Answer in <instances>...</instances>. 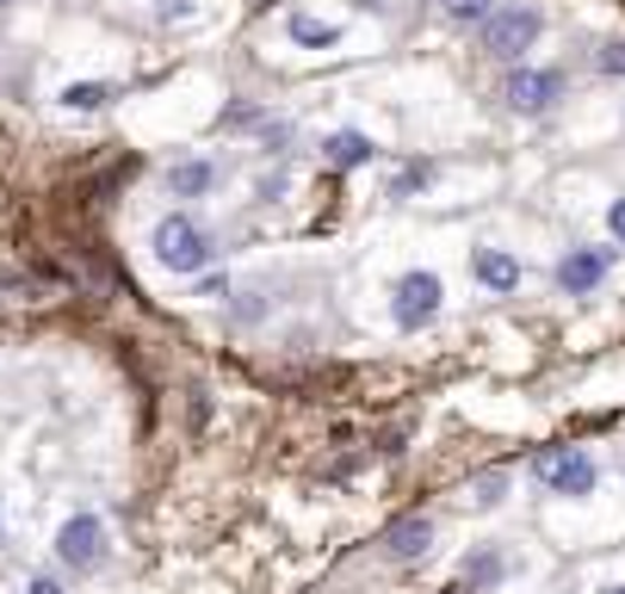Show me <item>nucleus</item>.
<instances>
[{
	"label": "nucleus",
	"instance_id": "nucleus-3",
	"mask_svg": "<svg viewBox=\"0 0 625 594\" xmlns=\"http://www.w3.org/2000/svg\"><path fill=\"white\" fill-rule=\"evenodd\" d=\"M56 563L75 570V576L99 570V563H106V520L99 515H68L63 532H56Z\"/></svg>",
	"mask_w": 625,
	"mask_h": 594
},
{
	"label": "nucleus",
	"instance_id": "nucleus-8",
	"mask_svg": "<svg viewBox=\"0 0 625 594\" xmlns=\"http://www.w3.org/2000/svg\"><path fill=\"white\" fill-rule=\"evenodd\" d=\"M607 266H613V248H570V254L558 261V285H563L570 297H589L594 285L607 279Z\"/></svg>",
	"mask_w": 625,
	"mask_h": 594
},
{
	"label": "nucleus",
	"instance_id": "nucleus-24",
	"mask_svg": "<svg viewBox=\"0 0 625 594\" xmlns=\"http://www.w3.org/2000/svg\"><path fill=\"white\" fill-rule=\"evenodd\" d=\"M0 7H7V0H0Z\"/></svg>",
	"mask_w": 625,
	"mask_h": 594
},
{
	"label": "nucleus",
	"instance_id": "nucleus-5",
	"mask_svg": "<svg viewBox=\"0 0 625 594\" xmlns=\"http://www.w3.org/2000/svg\"><path fill=\"white\" fill-rule=\"evenodd\" d=\"M439 297H446V285H439V273H403L396 279V297H391V316H396V329H427L439 316Z\"/></svg>",
	"mask_w": 625,
	"mask_h": 594
},
{
	"label": "nucleus",
	"instance_id": "nucleus-18",
	"mask_svg": "<svg viewBox=\"0 0 625 594\" xmlns=\"http://www.w3.org/2000/svg\"><path fill=\"white\" fill-rule=\"evenodd\" d=\"M415 187H427V161H422V168H409L403 180H396V199H403V192H415Z\"/></svg>",
	"mask_w": 625,
	"mask_h": 594
},
{
	"label": "nucleus",
	"instance_id": "nucleus-16",
	"mask_svg": "<svg viewBox=\"0 0 625 594\" xmlns=\"http://www.w3.org/2000/svg\"><path fill=\"white\" fill-rule=\"evenodd\" d=\"M446 7V19H489L496 13V0H439Z\"/></svg>",
	"mask_w": 625,
	"mask_h": 594
},
{
	"label": "nucleus",
	"instance_id": "nucleus-6",
	"mask_svg": "<svg viewBox=\"0 0 625 594\" xmlns=\"http://www.w3.org/2000/svg\"><path fill=\"white\" fill-rule=\"evenodd\" d=\"M501 99H508L515 112H545V106L563 99V75L558 68H515L508 87H501Z\"/></svg>",
	"mask_w": 625,
	"mask_h": 594
},
{
	"label": "nucleus",
	"instance_id": "nucleus-2",
	"mask_svg": "<svg viewBox=\"0 0 625 594\" xmlns=\"http://www.w3.org/2000/svg\"><path fill=\"white\" fill-rule=\"evenodd\" d=\"M539 32H545L539 7H496V13L484 19V50L501 56V63H515V56H527V50L539 44Z\"/></svg>",
	"mask_w": 625,
	"mask_h": 594
},
{
	"label": "nucleus",
	"instance_id": "nucleus-14",
	"mask_svg": "<svg viewBox=\"0 0 625 594\" xmlns=\"http://www.w3.org/2000/svg\"><path fill=\"white\" fill-rule=\"evenodd\" d=\"M112 99V87H99V81H68L63 87V106L68 112H99Z\"/></svg>",
	"mask_w": 625,
	"mask_h": 594
},
{
	"label": "nucleus",
	"instance_id": "nucleus-19",
	"mask_svg": "<svg viewBox=\"0 0 625 594\" xmlns=\"http://www.w3.org/2000/svg\"><path fill=\"white\" fill-rule=\"evenodd\" d=\"M607 230H613V242H625V199H613V211H607Z\"/></svg>",
	"mask_w": 625,
	"mask_h": 594
},
{
	"label": "nucleus",
	"instance_id": "nucleus-10",
	"mask_svg": "<svg viewBox=\"0 0 625 594\" xmlns=\"http://www.w3.org/2000/svg\"><path fill=\"white\" fill-rule=\"evenodd\" d=\"M211 187H218V168H211V161H199V156H192V161H173V168H168V192H173V199H204Z\"/></svg>",
	"mask_w": 625,
	"mask_h": 594
},
{
	"label": "nucleus",
	"instance_id": "nucleus-21",
	"mask_svg": "<svg viewBox=\"0 0 625 594\" xmlns=\"http://www.w3.org/2000/svg\"><path fill=\"white\" fill-rule=\"evenodd\" d=\"M25 594H63V582H56V576H32V582H25Z\"/></svg>",
	"mask_w": 625,
	"mask_h": 594
},
{
	"label": "nucleus",
	"instance_id": "nucleus-7",
	"mask_svg": "<svg viewBox=\"0 0 625 594\" xmlns=\"http://www.w3.org/2000/svg\"><path fill=\"white\" fill-rule=\"evenodd\" d=\"M427 545H434V520H427V515L391 520V527H384V539H378V551H384L391 563H422Z\"/></svg>",
	"mask_w": 625,
	"mask_h": 594
},
{
	"label": "nucleus",
	"instance_id": "nucleus-20",
	"mask_svg": "<svg viewBox=\"0 0 625 594\" xmlns=\"http://www.w3.org/2000/svg\"><path fill=\"white\" fill-rule=\"evenodd\" d=\"M199 297H230V279H223V273H211V279L199 285Z\"/></svg>",
	"mask_w": 625,
	"mask_h": 594
},
{
	"label": "nucleus",
	"instance_id": "nucleus-13",
	"mask_svg": "<svg viewBox=\"0 0 625 594\" xmlns=\"http://www.w3.org/2000/svg\"><path fill=\"white\" fill-rule=\"evenodd\" d=\"M292 38L304 50H335L341 44V25H329V19H310V13H292Z\"/></svg>",
	"mask_w": 625,
	"mask_h": 594
},
{
	"label": "nucleus",
	"instance_id": "nucleus-15",
	"mask_svg": "<svg viewBox=\"0 0 625 594\" xmlns=\"http://www.w3.org/2000/svg\"><path fill=\"white\" fill-rule=\"evenodd\" d=\"M501 496H508V477H501V470H484V477H477V508H496Z\"/></svg>",
	"mask_w": 625,
	"mask_h": 594
},
{
	"label": "nucleus",
	"instance_id": "nucleus-12",
	"mask_svg": "<svg viewBox=\"0 0 625 594\" xmlns=\"http://www.w3.org/2000/svg\"><path fill=\"white\" fill-rule=\"evenodd\" d=\"M322 156H329L335 168H360V161H372V137H360V130H335V137L322 142Z\"/></svg>",
	"mask_w": 625,
	"mask_h": 594
},
{
	"label": "nucleus",
	"instance_id": "nucleus-1",
	"mask_svg": "<svg viewBox=\"0 0 625 594\" xmlns=\"http://www.w3.org/2000/svg\"><path fill=\"white\" fill-rule=\"evenodd\" d=\"M149 248H156V261L168 266V273H204L211 254H218V242H211V230H204L199 218L168 211V218L156 223V235H149Z\"/></svg>",
	"mask_w": 625,
	"mask_h": 594
},
{
	"label": "nucleus",
	"instance_id": "nucleus-9",
	"mask_svg": "<svg viewBox=\"0 0 625 594\" xmlns=\"http://www.w3.org/2000/svg\"><path fill=\"white\" fill-rule=\"evenodd\" d=\"M470 273H477L484 291H515V285H520V261L508 248H477V254H470Z\"/></svg>",
	"mask_w": 625,
	"mask_h": 594
},
{
	"label": "nucleus",
	"instance_id": "nucleus-11",
	"mask_svg": "<svg viewBox=\"0 0 625 594\" xmlns=\"http://www.w3.org/2000/svg\"><path fill=\"white\" fill-rule=\"evenodd\" d=\"M501 576H508V558H501V551H470V558H465V570H458V582H470V588H477V594H484V588H496V582Z\"/></svg>",
	"mask_w": 625,
	"mask_h": 594
},
{
	"label": "nucleus",
	"instance_id": "nucleus-17",
	"mask_svg": "<svg viewBox=\"0 0 625 594\" xmlns=\"http://www.w3.org/2000/svg\"><path fill=\"white\" fill-rule=\"evenodd\" d=\"M601 68H607V75H625V38H613V44L601 50Z\"/></svg>",
	"mask_w": 625,
	"mask_h": 594
},
{
	"label": "nucleus",
	"instance_id": "nucleus-22",
	"mask_svg": "<svg viewBox=\"0 0 625 594\" xmlns=\"http://www.w3.org/2000/svg\"><path fill=\"white\" fill-rule=\"evenodd\" d=\"M446 594H477V588H470V582H453V588H446Z\"/></svg>",
	"mask_w": 625,
	"mask_h": 594
},
{
	"label": "nucleus",
	"instance_id": "nucleus-23",
	"mask_svg": "<svg viewBox=\"0 0 625 594\" xmlns=\"http://www.w3.org/2000/svg\"><path fill=\"white\" fill-rule=\"evenodd\" d=\"M607 594H625V582H619V588H607Z\"/></svg>",
	"mask_w": 625,
	"mask_h": 594
},
{
	"label": "nucleus",
	"instance_id": "nucleus-4",
	"mask_svg": "<svg viewBox=\"0 0 625 594\" xmlns=\"http://www.w3.org/2000/svg\"><path fill=\"white\" fill-rule=\"evenodd\" d=\"M532 477L551 489V496H589L594 489V458L582 453V446H551V453H539V465H532Z\"/></svg>",
	"mask_w": 625,
	"mask_h": 594
}]
</instances>
